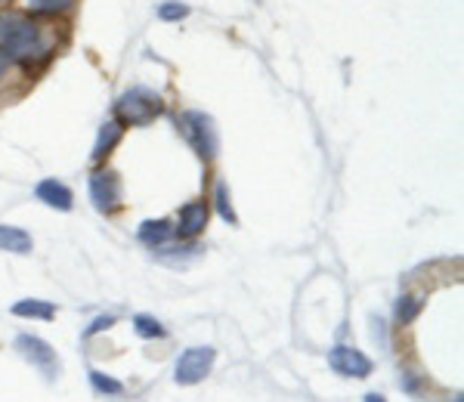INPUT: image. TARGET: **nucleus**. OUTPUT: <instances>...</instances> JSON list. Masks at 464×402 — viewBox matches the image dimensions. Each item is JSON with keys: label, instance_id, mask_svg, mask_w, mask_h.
<instances>
[{"label": "nucleus", "instance_id": "f257e3e1", "mask_svg": "<svg viewBox=\"0 0 464 402\" xmlns=\"http://www.w3.org/2000/svg\"><path fill=\"white\" fill-rule=\"evenodd\" d=\"M0 56L16 65L41 62L50 56V41L35 19L19 16V12H0Z\"/></svg>", "mask_w": 464, "mask_h": 402}, {"label": "nucleus", "instance_id": "f03ea898", "mask_svg": "<svg viewBox=\"0 0 464 402\" xmlns=\"http://www.w3.org/2000/svg\"><path fill=\"white\" fill-rule=\"evenodd\" d=\"M164 103L155 90L149 87H130L128 94L118 96L115 103V121L121 127H143V124L155 121L162 115Z\"/></svg>", "mask_w": 464, "mask_h": 402}, {"label": "nucleus", "instance_id": "7ed1b4c3", "mask_svg": "<svg viewBox=\"0 0 464 402\" xmlns=\"http://www.w3.org/2000/svg\"><path fill=\"white\" fill-rule=\"evenodd\" d=\"M177 124H180L186 143L195 149V155H202L204 161L217 158V152H220V134H217L214 118L204 115V111H183Z\"/></svg>", "mask_w": 464, "mask_h": 402}, {"label": "nucleus", "instance_id": "20e7f679", "mask_svg": "<svg viewBox=\"0 0 464 402\" xmlns=\"http://www.w3.org/2000/svg\"><path fill=\"white\" fill-rule=\"evenodd\" d=\"M217 359L214 347H189L174 365V381L180 387H192V384H202L204 378L211 374Z\"/></svg>", "mask_w": 464, "mask_h": 402}, {"label": "nucleus", "instance_id": "39448f33", "mask_svg": "<svg viewBox=\"0 0 464 402\" xmlns=\"http://www.w3.org/2000/svg\"><path fill=\"white\" fill-rule=\"evenodd\" d=\"M16 353L22 356L25 362H31V365H35L46 381H56L59 372H62V362H59L56 350H53L46 340L35 338V334H19V338H16Z\"/></svg>", "mask_w": 464, "mask_h": 402}, {"label": "nucleus", "instance_id": "423d86ee", "mask_svg": "<svg viewBox=\"0 0 464 402\" xmlns=\"http://www.w3.org/2000/svg\"><path fill=\"white\" fill-rule=\"evenodd\" d=\"M90 201L99 214H112L121 208V180L112 170H96L90 174Z\"/></svg>", "mask_w": 464, "mask_h": 402}, {"label": "nucleus", "instance_id": "0eeeda50", "mask_svg": "<svg viewBox=\"0 0 464 402\" xmlns=\"http://www.w3.org/2000/svg\"><path fill=\"white\" fill-rule=\"evenodd\" d=\"M328 365L341 378H369L371 368H375L369 356L356 350V347H335V350H328Z\"/></svg>", "mask_w": 464, "mask_h": 402}, {"label": "nucleus", "instance_id": "6e6552de", "mask_svg": "<svg viewBox=\"0 0 464 402\" xmlns=\"http://www.w3.org/2000/svg\"><path fill=\"white\" fill-rule=\"evenodd\" d=\"M208 201H189L186 208L180 210V220H177L174 233L180 235V239L192 242L198 233H204V226H208Z\"/></svg>", "mask_w": 464, "mask_h": 402}, {"label": "nucleus", "instance_id": "1a4fd4ad", "mask_svg": "<svg viewBox=\"0 0 464 402\" xmlns=\"http://www.w3.org/2000/svg\"><path fill=\"white\" fill-rule=\"evenodd\" d=\"M37 201H44L46 208H56V210H71V204H75V195H71V189L65 186V183L59 180H41L35 189Z\"/></svg>", "mask_w": 464, "mask_h": 402}, {"label": "nucleus", "instance_id": "9d476101", "mask_svg": "<svg viewBox=\"0 0 464 402\" xmlns=\"http://www.w3.org/2000/svg\"><path fill=\"white\" fill-rule=\"evenodd\" d=\"M121 134H124V127L121 124L112 118V121H105L103 127H99V134H96V143H93V161H105V158L112 155V149L121 143Z\"/></svg>", "mask_w": 464, "mask_h": 402}, {"label": "nucleus", "instance_id": "9b49d317", "mask_svg": "<svg viewBox=\"0 0 464 402\" xmlns=\"http://www.w3.org/2000/svg\"><path fill=\"white\" fill-rule=\"evenodd\" d=\"M174 235V226H170V220H145V223H139V229H137V239L143 242V245H149L152 251L155 248H162L164 242Z\"/></svg>", "mask_w": 464, "mask_h": 402}, {"label": "nucleus", "instance_id": "f8f14e48", "mask_svg": "<svg viewBox=\"0 0 464 402\" xmlns=\"http://www.w3.org/2000/svg\"><path fill=\"white\" fill-rule=\"evenodd\" d=\"M0 251L31 254V235L19 226H0Z\"/></svg>", "mask_w": 464, "mask_h": 402}, {"label": "nucleus", "instance_id": "ddd939ff", "mask_svg": "<svg viewBox=\"0 0 464 402\" xmlns=\"http://www.w3.org/2000/svg\"><path fill=\"white\" fill-rule=\"evenodd\" d=\"M12 316H19V319H44V322H50L53 316H56V307H53L50 300L29 298V300L12 303Z\"/></svg>", "mask_w": 464, "mask_h": 402}, {"label": "nucleus", "instance_id": "4468645a", "mask_svg": "<svg viewBox=\"0 0 464 402\" xmlns=\"http://www.w3.org/2000/svg\"><path fill=\"white\" fill-rule=\"evenodd\" d=\"M155 257L162 263H170V267H186V263H192V260H198V257H202V248H198V245L155 248Z\"/></svg>", "mask_w": 464, "mask_h": 402}, {"label": "nucleus", "instance_id": "2eb2a0df", "mask_svg": "<svg viewBox=\"0 0 464 402\" xmlns=\"http://www.w3.org/2000/svg\"><path fill=\"white\" fill-rule=\"evenodd\" d=\"M19 4L31 16H62L75 6V0H19Z\"/></svg>", "mask_w": 464, "mask_h": 402}, {"label": "nucleus", "instance_id": "dca6fc26", "mask_svg": "<svg viewBox=\"0 0 464 402\" xmlns=\"http://www.w3.org/2000/svg\"><path fill=\"white\" fill-rule=\"evenodd\" d=\"M87 374H90V387L99 393V397H121V393H124V384H121V381L109 378V374L96 372V368H90Z\"/></svg>", "mask_w": 464, "mask_h": 402}, {"label": "nucleus", "instance_id": "f3484780", "mask_svg": "<svg viewBox=\"0 0 464 402\" xmlns=\"http://www.w3.org/2000/svg\"><path fill=\"white\" fill-rule=\"evenodd\" d=\"M134 332L143 340H155V338H164V334H168V332H164V325L155 319V316H145V313L134 316Z\"/></svg>", "mask_w": 464, "mask_h": 402}, {"label": "nucleus", "instance_id": "a211bd4d", "mask_svg": "<svg viewBox=\"0 0 464 402\" xmlns=\"http://www.w3.org/2000/svg\"><path fill=\"white\" fill-rule=\"evenodd\" d=\"M421 307H424V303L418 298H412V294H402V298L396 300V309H394L396 322H400V325H409V322H415V316L421 313Z\"/></svg>", "mask_w": 464, "mask_h": 402}, {"label": "nucleus", "instance_id": "6ab92c4d", "mask_svg": "<svg viewBox=\"0 0 464 402\" xmlns=\"http://www.w3.org/2000/svg\"><path fill=\"white\" fill-rule=\"evenodd\" d=\"M214 204H217V210H220L223 220H227L229 226H236L238 220H236V210H232V204H229V189H227V183H217Z\"/></svg>", "mask_w": 464, "mask_h": 402}, {"label": "nucleus", "instance_id": "aec40b11", "mask_svg": "<svg viewBox=\"0 0 464 402\" xmlns=\"http://www.w3.org/2000/svg\"><path fill=\"white\" fill-rule=\"evenodd\" d=\"M186 16H189V6L177 4V0H168V4L158 6V19H164V22H180Z\"/></svg>", "mask_w": 464, "mask_h": 402}, {"label": "nucleus", "instance_id": "412c9836", "mask_svg": "<svg viewBox=\"0 0 464 402\" xmlns=\"http://www.w3.org/2000/svg\"><path fill=\"white\" fill-rule=\"evenodd\" d=\"M112 325H115V316H96V319L90 322L87 332H84V338H93V334H99V332H109Z\"/></svg>", "mask_w": 464, "mask_h": 402}, {"label": "nucleus", "instance_id": "4be33fe9", "mask_svg": "<svg viewBox=\"0 0 464 402\" xmlns=\"http://www.w3.org/2000/svg\"><path fill=\"white\" fill-rule=\"evenodd\" d=\"M366 402H387V399H384L381 393H369V397H366Z\"/></svg>", "mask_w": 464, "mask_h": 402}]
</instances>
